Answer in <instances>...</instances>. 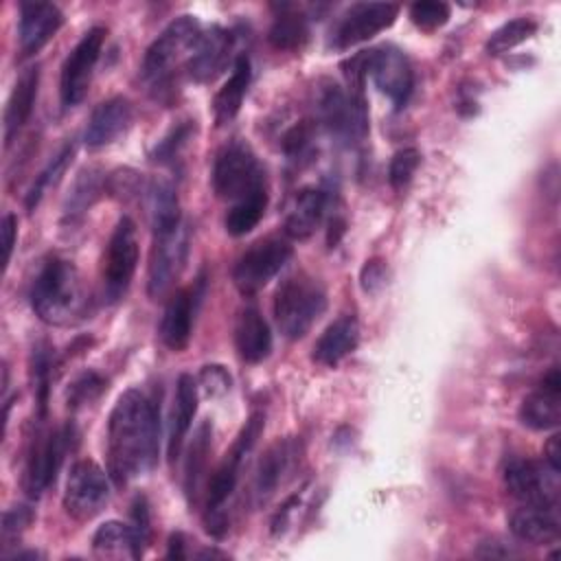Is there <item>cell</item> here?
<instances>
[{"label": "cell", "instance_id": "cell-1", "mask_svg": "<svg viewBox=\"0 0 561 561\" xmlns=\"http://www.w3.org/2000/svg\"><path fill=\"white\" fill-rule=\"evenodd\" d=\"M160 410L151 397L125 390L107 421V467L116 484L147 473L158 460Z\"/></svg>", "mask_w": 561, "mask_h": 561}, {"label": "cell", "instance_id": "cell-2", "mask_svg": "<svg viewBox=\"0 0 561 561\" xmlns=\"http://www.w3.org/2000/svg\"><path fill=\"white\" fill-rule=\"evenodd\" d=\"M28 298L37 318L55 327L79 322L88 309V294L81 274L61 256H53L39 267Z\"/></svg>", "mask_w": 561, "mask_h": 561}, {"label": "cell", "instance_id": "cell-3", "mask_svg": "<svg viewBox=\"0 0 561 561\" xmlns=\"http://www.w3.org/2000/svg\"><path fill=\"white\" fill-rule=\"evenodd\" d=\"M263 423L265 416L261 412H254L245 425L241 427L239 436L234 438L232 447L228 449V454L224 456L221 465L215 469L210 482H208V495H206V528L210 535L221 537L226 533V515H224V506L228 502V497L232 495L237 482H239V473H241V465L245 460V456L252 451L256 438L263 432Z\"/></svg>", "mask_w": 561, "mask_h": 561}, {"label": "cell", "instance_id": "cell-4", "mask_svg": "<svg viewBox=\"0 0 561 561\" xmlns=\"http://www.w3.org/2000/svg\"><path fill=\"white\" fill-rule=\"evenodd\" d=\"M327 309L324 287L309 274L287 276L274 294V318L287 340H300Z\"/></svg>", "mask_w": 561, "mask_h": 561}, {"label": "cell", "instance_id": "cell-5", "mask_svg": "<svg viewBox=\"0 0 561 561\" xmlns=\"http://www.w3.org/2000/svg\"><path fill=\"white\" fill-rule=\"evenodd\" d=\"M261 186H265V173L252 149L241 140L224 145L213 164L215 195L234 204Z\"/></svg>", "mask_w": 561, "mask_h": 561}, {"label": "cell", "instance_id": "cell-6", "mask_svg": "<svg viewBox=\"0 0 561 561\" xmlns=\"http://www.w3.org/2000/svg\"><path fill=\"white\" fill-rule=\"evenodd\" d=\"M294 248L283 237H265L254 241L234 263L232 280L243 296L265 287L291 259Z\"/></svg>", "mask_w": 561, "mask_h": 561}, {"label": "cell", "instance_id": "cell-7", "mask_svg": "<svg viewBox=\"0 0 561 561\" xmlns=\"http://www.w3.org/2000/svg\"><path fill=\"white\" fill-rule=\"evenodd\" d=\"M138 254L136 224L129 217H121L103 259V298L107 302H118L127 294L138 265Z\"/></svg>", "mask_w": 561, "mask_h": 561}, {"label": "cell", "instance_id": "cell-8", "mask_svg": "<svg viewBox=\"0 0 561 561\" xmlns=\"http://www.w3.org/2000/svg\"><path fill=\"white\" fill-rule=\"evenodd\" d=\"M199 35V22L193 15L175 18L147 48L142 59L145 79L156 85L162 83L171 75V68L180 61V57L195 48Z\"/></svg>", "mask_w": 561, "mask_h": 561}, {"label": "cell", "instance_id": "cell-9", "mask_svg": "<svg viewBox=\"0 0 561 561\" xmlns=\"http://www.w3.org/2000/svg\"><path fill=\"white\" fill-rule=\"evenodd\" d=\"M75 425L66 423L33 443L24 471V489L31 497H39L55 482L57 471L66 460V454L75 447Z\"/></svg>", "mask_w": 561, "mask_h": 561}, {"label": "cell", "instance_id": "cell-10", "mask_svg": "<svg viewBox=\"0 0 561 561\" xmlns=\"http://www.w3.org/2000/svg\"><path fill=\"white\" fill-rule=\"evenodd\" d=\"M188 250V234L184 224L153 230V245L149 254L147 291L153 300L164 296L180 276Z\"/></svg>", "mask_w": 561, "mask_h": 561}, {"label": "cell", "instance_id": "cell-11", "mask_svg": "<svg viewBox=\"0 0 561 561\" xmlns=\"http://www.w3.org/2000/svg\"><path fill=\"white\" fill-rule=\"evenodd\" d=\"M110 500V480L105 471L94 460H77L70 467L64 508L70 517L85 522L99 515Z\"/></svg>", "mask_w": 561, "mask_h": 561}, {"label": "cell", "instance_id": "cell-12", "mask_svg": "<svg viewBox=\"0 0 561 561\" xmlns=\"http://www.w3.org/2000/svg\"><path fill=\"white\" fill-rule=\"evenodd\" d=\"M320 118L344 145L362 142L368 134V114L362 94H346L335 83L327 85L320 94Z\"/></svg>", "mask_w": 561, "mask_h": 561}, {"label": "cell", "instance_id": "cell-13", "mask_svg": "<svg viewBox=\"0 0 561 561\" xmlns=\"http://www.w3.org/2000/svg\"><path fill=\"white\" fill-rule=\"evenodd\" d=\"M103 42H105V28L92 26L64 59L61 81H59V94H61L64 107H75L83 101L92 81L94 66L103 50Z\"/></svg>", "mask_w": 561, "mask_h": 561}, {"label": "cell", "instance_id": "cell-14", "mask_svg": "<svg viewBox=\"0 0 561 561\" xmlns=\"http://www.w3.org/2000/svg\"><path fill=\"white\" fill-rule=\"evenodd\" d=\"M366 75L373 77L375 85L401 110L414 90V70L408 57L394 46H379L364 50Z\"/></svg>", "mask_w": 561, "mask_h": 561}, {"label": "cell", "instance_id": "cell-15", "mask_svg": "<svg viewBox=\"0 0 561 561\" xmlns=\"http://www.w3.org/2000/svg\"><path fill=\"white\" fill-rule=\"evenodd\" d=\"M508 493L526 504H557L559 497V471L546 462L528 458H508L502 469Z\"/></svg>", "mask_w": 561, "mask_h": 561}, {"label": "cell", "instance_id": "cell-16", "mask_svg": "<svg viewBox=\"0 0 561 561\" xmlns=\"http://www.w3.org/2000/svg\"><path fill=\"white\" fill-rule=\"evenodd\" d=\"M399 7L394 2H359L353 4L335 24L331 33L333 48H348L390 28L397 20Z\"/></svg>", "mask_w": 561, "mask_h": 561}, {"label": "cell", "instance_id": "cell-17", "mask_svg": "<svg viewBox=\"0 0 561 561\" xmlns=\"http://www.w3.org/2000/svg\"><path fill=\"white\" fill-rule=\"evenodd\" d=\"M202 296H204V276H199L197 283H193L191 287H184L173 294L160 320V340L167 348L175 353L186 348Z\"/></svg>", "mask_w": 561, "mask_h": 561}, {"label": "cell", "instance_id": "cell-18", "mask_svg": "<svg viewBox=\"0 0 561 561\" xmlns=\"http://www.w3.org/2000/svg\"><path fill=\"white\" fill-rule=\"evenodd\" d=\"M64 24V13L53 2H22L20 4V22H18V39L24 57L37 53L44 44H48L55 33Z\"/></svg>", "mask_w": 561, "mask_h": 561}, {"label": "cell", "instance_id": "cell-19", "mask_svg": "<svg viewBox=\"0 0 561 561\" xmlns=\"http://www.w3.org/2000/svg\"><path fill=\"white\" fill-rule=\"evenodd\" d=\"M232 50V33L221 26H210L206 33L199 35L195 48L188 57V75L197 83L213 81L224 66L228 64Z\"/></svg>", "mask_w": 561, "mask_h": 561}, {"label": "cell", "instance_id": "cell-20", "mask_svg": "<svg viewBox=\"0 0 561 561\" xmlns=\"http://www.w3.org/2000/svg\"><path fill=\"white\" fill-rule=\"evenodd\" d=\"M519 419L530 430H552L561 421V377L552 368L541 386L530 392L519 405Z\"/></svg>", "mask_w": 561, "mask_h": 561}, {"label": "cell", "instance_id": "cell-21", "mask_svg": "<svg viewBox=\"0 0 561 561\" xmlns=\"http://www.w3.org/2000/svg\"><path fill=\"white\" fill-rule=\"evenodd\" d=\"M134 110L131 103L125 96H112L105 99L94 107L90 114V121L83 131V142L90 149H99L116 140L131 123Z\"/></svg>", "mask_w": 561, "mask_h": 561}, {"label": "cell", "instance_id": "cell-22", "mask_svg": "<svg viewBox=\"0 0 561 561\" xmlns=\"http://www.w3.org/2000/svg\"><path fill=\"white\" fill-rule=\"evenodd\" d=\"M296 456H298V445L287 438L276 440L265 449V454L256 465L254 482H252V495L256 504H263L270 500V495L278 489L283 478L291 471Z\"/></svg>", "mask_w": 561, "mask_h": 561}, {"label": "cell", "instance_id": "cell-23", "mask_svg": "<svg viewBox=\"0 0 561 561\" xmlns=\"http://www.w3.org/2000/svg\"><path fill=\"white\" fill-rule=\"evenodd\" d=\"M508 526L517 539L541 546L559 537L561 519L557 504H526L511 515Z\"/></svg>", "mask_w": 561, "mask_h": 561}, {"label": "cell", "instance_id": "cell-24", "mask_svg": "<svg viewBox=\"0 0 561 561\" xmlns=\"http://www.w3.org/2000/svg\"><path fill=\"white\" fill-rule=\"evenodd\" d=\"M329 204V191L320 186H305L294 195L285 215V232L291 239H307L322 221Z\"/></svg>", "mask_w": 561, "mask_h": 561}, {"label": "cell", "instance_id": "cell-25", "mask_svg": "<svg viewBox=\"0 0 561 561\" xmlns=\"http://www.w3.org/2000/svg\"><path fill=\"white\" fill-rule=\"evenodd\" d=\"M234 344L239 357L248 364H259L272 353V331L256 307L239 311L234 322Z\"/></svg>", "mask_w": 561, "mask_h": 561}, {"label": "cell", "instance_id": "cell-26", "mask_svg": "<svg viewBox=\"0 0 561 561\" xmlns=\"http://www.w3.org/2000/svg\"><path fill=\"white\" fill-rule=\"evenodd\" d=\"M357 342H359L357 318L351 313L340 316L322 331V335L313 344V362L333 368L357 348Z\"/></svg>", "mask_w": 561, "mask_h": 561}, {"label": "cell", "instance_id": "cell-27", "mask_svg": "<svg viewBox=\"0 0 561 561\" xmlns=\"http://www.w3.org/2000/svg\"><path fill=\"white\" fill-rule=\"evenodd\" d=\"M37 88H39V68L31 66L18 77V81L11 90V96L7 101V110H4V140H7V145L18 136V131L31 118L33 105H35V99H37Z\"/></svg>", "mask_w": 561, "mask_h": 561}, {"label": "cell", "instance_id": "cell-28", "mask_svg": "<svg viewBox=\"0 0 561 561\" xmlns=\"http://www.w3.org/2000/svg\"><path fill=\"white\" fill-rule=\"evenodd\" d=\"M197 412V383L191 375H180L175 383V399L169 423V460L173 462L180 456L182 443L191 430L193 416Z\"/></svg>", "mask_w": 561, "mask_h": 561}, {"label": "cell", "instance_id": "cell-29", "mask_svg": "<svg viewBox=\"0 0 561 561\" xmlns=\"http://www.w3.org/2000/svg\"><path fill=\"white\" fill-rule=\"evenodd\" d=\"M250 79H252L250 59H248V55H239L234 59L232 75L228 77V81L219 88V92L213 99V114H215L217 125H226L237 116V112L241 110L243 96L248 92Z\"/></svg>", "mask_w": 561, "mask_h": 561}, {"label": "cell", "instance_id": "cell-30", "mask_svg": "<svg viewBox=\"0 0 561 561\" xmlns=\"http://www.w3.org/2000/svg\"><path fill=\"white\" fill-rule=\"evenodd\" d=\"M145 193H147V208H149L153 230L182 224L178 195H175V188L171 182L156 178L147 184Z\"/></svg>", "mask_w": 561, "mask_h": 561}, {"label": "cell", "instance_id": "cell-31", "mask_svg": "<svg viewBox=\"0 0 561 561\" xmlns=\"http://www.w3.org/2000/svg\"><path fill=\"white\" fill-rule=\"evenodd\" d=\"M265 208H267V188L261 186L228 208L224 219L226 232L232 237L248 234L252 228H256V224L265 215Z\"/></svg>", "mask_w": 561, "mask_h": 561}, {"label": "cell", "instance_id": "cell-32", "mask_svg": "<svg viewBox=\"0 0 561 561\" xmlns=\"http://www.w3.org/2000/svg\"><path fill=\"white\" fill-rule=\"evenodd\" d=\"M267 37H270V44L278 50H296L309 37L307 18L298 11H294V7L283 4L280 13L272 22V28H270Z\"/></svg>", "mask_w": 561, "mask_h": 561}, {"label": "cell", "instance_id": "cell-33", "mask_svg": "<svg viewBox=\"0 0 561 561\" xmlns=\"http://www.w3.org/2000/svg\"><path fill=\"white\" fill-rule=\"evenodd\" d=\"M101 173L96 169H83L68 197H66V204H64V219L75 224L77 219H81V215L92 206V202L99 197V191H101Z\"/></svg>", "mask_w": 561, "mask_h": 561}, {"label": "cell", "instance_id": "cell-34", "mask_svg": "<svg viewBox=\"0 0 561 561\" xmlns=\"http://www.w3.org/2000/svg\"><path fill=\"white\" fill-rule=\"evenodd\" d=\"M210 423H202V427L197 430L191 449H188V460H186V473H184V489L191 502H195L197 491H199V480L204 476L206 469V458H208V449H210Z\"/></svg>", "mask_w": 561, "mask_h": 561}, {"label": "cell", "instance_id": "cell-35", "mask_svg": "<svg viewBox=\"0 0 561 561\" xmlns=\"http://www.w3.org/2000/svg\"><path fill=\"white\" fill-rule=\"evenodd\" d=\"M535 33H537V22L533 18H515V20L502 24L500 28H495L489 35L484 46H486L489 55H502V53L519 46Z\"/></svg>", "mask_w": 561, "mask_h": 561}, {"label": "cell", "instance_id": "cell-36", "mask_svg": "<svg viewBox=\"0 0 561 561\" xmlns=\"http://www.w3.org/2000/svg\"><path fill=\"white\" fill-rule=\"evenodd\" d=\"M92 548L99 554H129L134 557V537L127 524L121 522H105L96 528L92 537Z\"/></svg>", "mask_w": 561, "mask_h": 561}, {"label": "cell", "instance_id": "cell-37", "mask_svg": "<svg viewBox=\"0 0 561 561\" xmlns=\"http://www.w3.org/2000/svg\"><path fill=\"white\" fill-rule=\"evenodd\" d=\"M72 156H75V145H72V142L64 145V149H61V151L46 164V169L35 178L33 186H31L28 193H26V202H24L28 210H35V206L39 204L42 195H44L50 186H55V184L59 182V178H61L64 171L68 169Z\"/></svg>", "mask_w": 561, "mask_h": 561}, {"label": "cell", "instance_id": "cell-38", "mask_svg": "<svg viewBox=\"0 0 561 561\" xmlns=\"http://www.w3.org/2000/svg\"><path fill=\"white\" fill-rule=\"evenodd\" d=\"M419 164H421V153H419L416 147L399 149L392 156L390 164H388V182H390V186L392 188H403L412 180V175L419 169Z\"/></svg>", "mask_w": 561, "mask_h": 561}, {"label": "cell", "instance_id": "cell-39", "mask_svg": "<svg viewBox=\"0 0 561 561\" xmlns=\"http://www.w3.org/2000/svg\"><path fill=\"white\" fill-rule=\"evenodd\" d=\"M451 15V9L447 2H436V0H423L414 2L410 7V20L423 28V31H434L443 26Z\"/></svg>", "mask_w": 561, "mask_h": 561}, {"label": "cell", "instance_id": "cell-40", "mask_svg": "<svg viewBox=\"0 0 561 561\" xmlns=\"http://www.w3.org/2000/svg\"><path fill=\"white\" fill-rule=\"evenodd\" d=\"M131 537H134V559L142 557L149 539H151V517H149V504L142 495H138L131 504V524H129Z\"/></svg>", "mask_w": 561, "mask_h": 561}, {"label": "cell", "instance_id": "cell-41", "mask_svg": "<svg viewBox=\"0 0 561 561\" xmlns=\"http://www.w3.org/2000/svg\"><path fill=\"white\" fill-rule=\"evenodd\" d=\"M313 136H316V127H313V121H309V118L289 127L283 136V142H280L285 156L289 160H300L309 151Z\"/></svg>", "mask_w": 561, "mask_h": 561}, {"label": "cell", "instance_id": "cell-42", "mask_svg": "<svg viewBox=\"0 0 561 561\" xmlns=\"http://www.w3.org/2000/svg\"><path fill=\"white\" fill-rule=\"evenodd\" d=\"M50 373H53V362H50L48 348H37L33 353V375H35V397H37V405H39V416L46 414Z\"/></svg>", "mask_w": 561, "mask_h": 561}, {"label": "cell", "instance_id": "cell-43", "mask_svg": "<svg viewBox=\"0 0 561 561\" xmlns=\"http://www.w3.org/2000/svg\"><path fill=\"white\" fill-rule=\"evenodd\" d=\"M105 388V381L96 373H83L77 377L68 390V405L79 408L92 399H96Z\"/></svg>", "mask_w": 561, "mask_h": 561}, {"label": "cell", "instance_id": "cell-44", "mask_svg": "<svg viewBox=\"0 0 561 561\" xmlns=\"http://www.w3.org/2000/svg\"><path fill=\"white\" fill-rule=\"evenodd\" d=\"M191 131H193V127H191L188 121L182 123V125H178V127H173V129L156 145L151 158H153L156 162H169V160H173V158L178 156V151L182 149V145L188 140Z\"/></svg>", "mask_w": 561, "mask_h": 561}, {"label": "cell", "instance_id": "cell-45", "mask_svg": "<svg viewBox=\"0 0 561 561\" xmlns=\"http://www.w3.org/2000/svg\"><path fill=\"white\" fill-rule=\"evenodd\" d=\"M199 381L208 394H224L230 390V375L221 366H204Z\"/></svg>", "mask_w": 561, "mask_h": 561}, {"label": "cell", "instance_id": "cell-46", "mask_svg": "<svg viewBox=\"0 0 561 561\" xmlns=\"http://www.w3.org/2000/svg\"><path fill=\"white\" fill-rule=\"evenodd\" d=\"M386 285V263L381 259H370L362 267V289L373 294Z\"/></svg>", "mask_w": 561, "mask_h": 561}, {"label": "cell", "instance_id": "cell-47", "mask_svg": "<svg viewBox=\"0 0 561 561\" xmlns=\"http://www.w3.org/2000/svg\"><path fill=\"white\" fill-rule=\"evenodd\" d=\"M31 519H33L31 508H26V506H13V508L7 511L4 517H2V533H4V535L18 533V530H22L24 526H28Z\"/></svg>", "mask_w": 561, "mask_h": 561}, {"label": "cell", "instance_id": "cell-48", "mask_svg": "<svg viewBox=\"0 0 561 561\" xmlns=\"http://www.w3.org/2000/svg\"><path fill=\"white\" fill-rule=\"evenodd\" d=\"M15 232H18V219L15 215L7 213L2 217V243H4V263L11 261L13 245H15Z\"/></svg>", "mask_w": 561, "mask_h": 561}, {"label": "cell", "instance_id": "cell-49", "mask_svg": "<svg viewBox=\"0 0 561 561\" xmlns=\"http://www.w3.org/2000/svg\"><path fill=\"white\" fill-rule=\"evenodd\" d=\"M559 443H561V436L559 434H552L550 438H548V443H546V447H543V460H546V465L550 467V469H554V471H559V467H561V449H559Z\"/></svg>", "mask_w": 561, "mask_h": 561}, {"label": "cell", "instance_id": "cell-50", "mask_svg": "<svg viewBox=\"0 0 561 561\" xmlns=\"http://www.w3.org/2000/svg\"><path fill=\"white\" fill-rule=\"evenodd\" d=\"M167 554H169V557H175V559L186 557V552H184V537H182L180 533L171 535V539H169V552H167Z\"/></svg>", "mask_w": 561, "mask_h": 561}]
</instances>
